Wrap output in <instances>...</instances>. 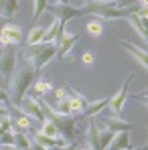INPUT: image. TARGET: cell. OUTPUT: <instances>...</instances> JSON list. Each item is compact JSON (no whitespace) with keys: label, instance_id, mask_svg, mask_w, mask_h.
<instances>
[{"label":"cell","instance_id":"1","mask_svg":"<svg viewBox=\"0 0 148 150\" xmlns=\"http://www.w3.org/2000/svg\"><path fill=\"white\" fill-rule=\"evenodd\" d=\"M35 79H37V71L28 61H25L23 65H16L14 73H12L10 81H8V89H6L8 91V101H10V105L14 110L21 108V101L30 91Z\"/></svg>","mask_w":148,"mask_h":150},{"label":"cell","instance_id":"2","mask_svg":"<svg viewBox=\"0 0 148 150\" xmlns=\"http://www.w3.org/2000/svg\"><path fill=\"white\" fill-rule=\"evenodd\" d=\"M81 10H85L87 14L91 16H98V18H108V21H116V18H126V12L116 8L114 4H101V2H85L81 6Z\"/></svg>","mask_w":148,"mask_h":150},{"label":"cell","instance_id":"3","mask_svg":"<svg viewBox=\"0 0 148 150\" xmlns=\"http://www.w3.org/2000/svg\"><path fill=\"white\" fill-rule=\"evenodd\" d=\"M51 120L55 122V126L59 128V134H61V136H63L67 142H73L75 138H77V130H75V118H71V114H69V116H63V114H55V112H53Z\"/></svg>","mask_w":148,"mask_h":150},{"label":"cell","instance_id":"4","mask_svg":"<svg viewBox=\"0 0 148 150\" xmlns=\"http://www.w3.org/2000/svg\"><path fill=\"white\" fill-rule=\"evenodd\" d=\"M25 116H28L30 120H39V122H43V120H47V116H45V112H43V105H41V100H37L35 96H28L26 93L23 101H21V108H18Z\"/></svg>","mask_w":148,"mask_h":150},{"label":"cell","instance_id":"5","mask_svg":"<svg viewBox=\"0 0 148 150\" xmlns=\"http://www.w3.org/2000/svg\"><path fill=\"white\" fill-rule=\"evenodd\" d=\"M134 71H130V73L126 75V79H124L122 87L116 91V96L114 98H110L108 100V108L112 110V114H116V116H120L124 112V103H126V98H128V85H130V81H132V77H134Z\"/></svg>","mask_w":148,"mask_h":150},{"label":"cell","instance_id":"6","mask_svg":"<svg viewBox=\"0 0 148 150\" xmlns=\"http://www.w3.org/2000/svg\"><path fill=\"white\" fill-rule=\"evenodd\" d=\"M47 8H51L53 18L61 21L63 25H67V21H71V18L81 16V8L79 6H73V4H59V2H55V4H49Z\"/></svg>","mask_w":148,"mask_h":150},{"label":"cell","instance_id":"7","mask_svg":"<svg viewBox=\"0 0 148 150\" xmlns=\"http://www.w3.org/2000/svg\"><path fill=\"white\" fill-rule=\"evenodd\" d=\"M23 41V30L18 25H12V23H6L0 30V45L2 47H14Z\"/></svg>","mask_w":148,"mask_h":150},{"label":"cell","instance_id":"8","mask_svg":"<svg viewBox=\"0 0 148 150\" xmlns=\"http://www.w3.org/2000/svg\"><path fill=\"white\" fill-rule=\"evenodd\" d=\"M16 57H18V51L14 47H4V53H2V59H0V73L4 75L8 81L16 69Z\"/></svg>","mask_w":148,"mask_h":150},{"label":"cell","instance_id":"9","mask_svg":"<svg viewBox=\"0 0 148 150\" xmlns=\"http://www.w3.org/2000/svg\"><path fill=\"white\" fill-rule=\"evenodd\" d=\"M33 142L39 144L41 148H45V150H55V148H59V146H63V144H67V140H65L63 136H59V138H49V136H45V134L39 132V130H37Z\"/></svg>","mask_w":148,"mask_h":150},{"label":"cell","instance_id":"10","mask_svg":"<svg viewBox=\"0 0 148 150\" xmlns=\"http://www.w3.org/2000/svg\"><path fill=\"white\" fill-rule=\"evenodd\" d=\"M57 57V45H47L45 49H43V53L30 63L33 67H35V71H39V69H43V67H47L51 61Z\"/></svg>","mask_w":148,"mask_h":150},{"label":"cell","instance_id":"11","mask_svg":"<svg viewBox=\"0 0 148 150\" xmlns=\"http://www.w3.org/2000/svg\"><path fill=\"white\" fill-rule=\"evenodd\" d=\"M59 37H61V39H59V43H57V57L63 59L65 55H69V51L73 49V45L77 43V35H67V33L61 30Z\"/></svg>","mask_w":148,"mask_h":150},{"label":"cell","instance_id":"12","mask_svg":"<svg viewBox=\"0 0 148 150\" xmlns=\"http://www.w3.org/2000/svg\"><path fill=\"white\" fill-rule=\"evenodd\" d=\"M99 130L98 128V124L91 120L89 124H87V128H85V138H87V146L91 150H101L99 148Z\"/></svg>","mask_w":148,"mask_h":150},{"label":"cell","instance_id":"13","mask_svg":"<svg viewBox=\"0 0 148 150\" xmlns=\"http://www.w3.org/2000/svg\"><path fill=\"white\" fill-rule=\"evenodd\" d=\"M126 18H128V23L132 25V28L142 37V41H146L148 37V30H146V18H142V16H138V14H134V12H128L126 14Z\"/></svg>","mask_w":148,"mask_h":150},{"label":"cell","instance_id":"14","mask_svg":"<svg viewBox=\"0 0 148 150\" xmlns=\"http://www.w3.org/2000/svg\"><path fill=\"white\" fill-rule=\"evenodd\" d=\"M103 124H106V128H110L112 132H130V128H132V124H128L126 120H122L116 114H112L110 118H106Z\"/></svg>","mask_w":148,"mask_h":150},{"label":"cell","instance_id":"15","mask_svg":"<svg viewBox=\"0 0 148 150\" xmlns=\"http://www.w3.org/2000/svg\"><path fill=\"white\" fill-rule=\"evenodd\" d=\"M128 148H132L130 146V134L128 132H116L106 150H128Z\"/></svg>","mask_w":148,"mask_h":150},{"label":"cell","instance_id":"16","mask_svg":"<svg viewBox=\"0 0 148 150\" xmlns=\"http://www.w3.org/2000/svg\"><path fill=\"white\" fill-rule=\"evenodd\" d=\"M120 45H122L124 49L128 51V53H130V55H132V57H134V59H136V61L142 65V69H146V67H148V57H146V51H144V49L134 47V45H130L128 41H122Z\"/></svg>","mask_w":148,"mask_h":150},{"label":"cell","instance_id":"17","mask_svg":"<svg viewBox=\"0 0 148 150\" xmlns=\"http://www.w3.org/2000/svg\"><path fill=\"white\" fill-rule=\"evenodd\" d=\"M18 12V0H0V16L4 21L14 18Z\"/></svg>","mask_w":148,"mask_h":150},{"label":"cell","instance_id":"18","mask_svg":"<svg viewBox=\"0 0 148 150\" xmlns=\"http://www.w3.org/2000/svg\"><path fill=\"white\" fill-rule=\"evenodd\" d=\"M103 108H108V98H103V100H98V101H89L87 105H85V118H93V116H98L99 112L103 110Z\"/></svg>","mask_w":148,"mask_h":150},{"label":"cell","instance_id":"19","mask_svg":"<svg viewBox=\"0 0 148 150\" xmlns=\"http://www.w3.org/2000/svg\"><path fill=\"white\" fill-rule=\"evenodd\" d=\"M41 124H43V126H41V130H39V132H43L45 136H49V138H59V136H61V134H59V128L55 126V122H53L51 118L43 120Z\"/></svg>","mask_w":148,"mask_h":150},{"label":"cell","instance_id":"20","mask_svg":"<svg viewBox=\"0 0 148 150\" xmlns=\"http://www.w3.org/2000/svg\"><path fill=\"white\" fill-rule=\"evenodd\" d=\"M43 37H45V26H33L26 37V45H37L43 41Z\"/></svg>","mask_w":148,"mask_h":150},{"label":"cell","instance_id":"21","mask_svg":"<svg viewBox=\"0 0 148 150\" xmlns=\"http://www.w3.org/2000/svg\"><path fill=\"white\" fill-rule=\"evenodd\" d=\"M33 144V140L26 136L25 132H14V146H18L21 150H26Z\"/></svg>","mask_w":148,"mask_h":150},{"label":"cell","instance_id":"22","mask_svg":"<svg viewBox=\"0 0 148 150\" xmlns=\"http://www.w3.org/2000/svg\"><path fill=\"white\" fill-rule=\"evenodd\" d=\"M33 87H35V91L39 93V96H43V93H47V91H53V83H51L49 79H35V83H33Z\"/></svg>","mask_w":148,"mask_h":150},{"label":"cell","instance_id":"23","mask_svg":"<svg viewBox=\"0 0 148 150\" xmlns=\"http://www.w3.org/2000/svg\"><path fill=\"white\" fill-rule=\"evenodd\" d=\"M114 134H116V132H112L110 128H103V130L99 132V148H101V150L108 148L110 142H112V138H114Z\"/></svg>","mask_w":148,"mask_h":150},{"label":"cell","instance_id":"24","mask_svg":"<svg viewBox=\"0 0 148 150\" xmlns=\"http://www.w3.org/2000/svg\"><path fill=\"white\" fill-rule=\"evenodd\" d=\"M85 28H87V33H89L91 37H101V33H103V25H101L99 21H89V23L85 25Z\"/></svg>","mask_w":148,"mask_h":150},{"label":"cell","instance_id":"25","mask_svg":"<svg viewBox=\"0 0 148 150\" xmlns=\"http://www.w3.org/2000/svg\"><path fill=\"white\" fill-rule=\"evenodd\" d=\"M55 114H63V116H69L71 114V105H69V98L57 101V108H53Z\"/></svg>","mask_w":148,"mask_h":150},{"label":"cell","instance_id":"26","mask_svg":"<svg viewBox=\"0 0 148 150\" xmlns=\"http://www.w3.org/2000/svg\"><path fill=\"white\" fill-rule=\"evenodd\" d=\"M10 130H12V118H10V114H2L0 116V134L10 132Z\"/></svg>","mask_w":148,"mask_h":150},{"label":"cell","instance_id":"27","mask_svg":"<svg viewBox=\"0 0 148 150\" xmlns=\"http://www.w3.org/2000/svg\"><path fill=\"white\" fill-rule=\"evenodd\" d=\"M47 6H49V0H35V14H33V18H39L47 10Z\"/></svg>","mask_w":148,"mask_h":150},{"label":"cell","instance_id":"28","mask_svg":"<svg viewBox=\"0 0 148 150\" xmlns=\"http://www.w3.org/2000/svg\"><path fill=\"white\" fill-rule=\"evenodd\" d=\"M2 144H14V132H12V130L0 134V146H2Z\"/></svg>","mask_w":148,"mask_h":150},{"label":"cell","instance_id":"29","mask_svg":"<svg viewBox=\"0 0 148 150\" xmlns=\"http://www.w3.org/2000/svg\"><path fill=\"white\" fill-rule=\"evenodd\" d=\"M136 2H138V0H116L114 6L120 8V10H124V8H128V6H132V4H136Z\"/></svg>","mask_w":148,"mask_h":150},{"label":"cell","instance_id":"30","mask_svg":"<svg viewBox=\"0 0 148 150\" xmlns=\"http://www.w3.org/2000/svg\"><path fill=\"white\" fill-rule=\"evenodd\" d=\"M81 61H83L85 65H93V63H96V57H93L91 51H85V53L81 55Z\"/></svg>","mask_w":148,"mask_h":150},{"label":"cell","instance_id":"31","mask_svg":"<svg viewBox=\"0 0 148 150\" xmlns=\"http://www.w3.org/2000/svg\"><path fill=\"white\" fill-rule=\"evenodd\" d=\"M55 98H57V101L69 98V89H67V87H59V89H55Z\"/></svg>","mask_w":148,"mask_h":150},{"label":"cell","instance_id":"32","mask_svg":"<svg viewBox=\"0 0 148 150\" xmlns=\"http://www.w3.org/2000/svg\"><path fill=\"white\" fill-rule=\"evenodd\" d=\"M57 150H77V146H75V142H67V144H63V146H59Z\"/></svg>","mask_w":148,"mask_h":150},{"label":"cell","instance_id":"33","mask_svg":"<svg viewBox=\"0 0 148 150\" xmlns=\"http://www.w3.org/2000/svg\"><path fill=\"white\" fill-rule=\"evenodd\" d=\"M0 89H8V79L0 73Z\"/></svg>","mask_w":148,"mask_h":150},{"label":"cell","instance_id":"34","mask_svg":"<svg viewBox=\"0 0 148 150\" xmlns=\"http://www.w3.org/2000/svg\"><path fill=\"white\" fill-rule=\"evenodd\" d=\"M0 150H21V148H18V146H14V144H2Z\"/></svg>","mask_w":148,"mask_h":150},{"label":"cell","instance_id":"35","mask_svg":"<svg viewBox=\"0 0 148 150\" xmlns=\"http://www.w3.org/2000/svg\"><path fill=\"white\" fill-rule=\"evenodd\" d=\"M26 150H45V148H41L39 144H35V142H33V144H30V146H28Z\"/></svg>","mask_w":148,"mask_h":150},{"label":"cell","instance_id":"36","mask_svg":"<svg viewBox=\"0 0 148 150\" xmlns=\"http://www.w3.org/2000/svg\"><path fill=\"white\" fill-rule=\"evenodd\" d=\"M53 2H59V4H69L71 0H53Z\"/></svg>","mask_w":148,"mask_h":150},{"label":"cell","instance_id":"37","mask_svg":"<svg viewBox=\"0 0 148 150\" xmlns=\"http://www.w3.org/2000/svg\"><path fill=\"white\" fill-rule=\"evenodd\" d=\"M77 150H91V148H89V146L85 144V146H77Z\"/></svg>","mask_w":148,"mask_h":150},{"label":"cell","instance_id":"38","mask_svg":"<svg viewBox=\"0 0 148 150\" xmlns=\"http://www.w3.org/2000/svg\"><path fill=\"white\" fill-rule=\"evenodd\" d=\"M2 53H4V47L0 45V59H2Z\"/></svg>","mask_w":148,"mask_h":150},{"label":"cell","instance_id":"39","mask_svg":"<svg viewBox=\"0 0 148 150\" xmlns=\"http://www.w3.org/2000/svg\"><path fill=\"white\" fill-rule=\"evenodd\" d=\"M89 2H91V0H89Z\"/></svg>","mask_w":148,"mask_h":150}]
</instances>
